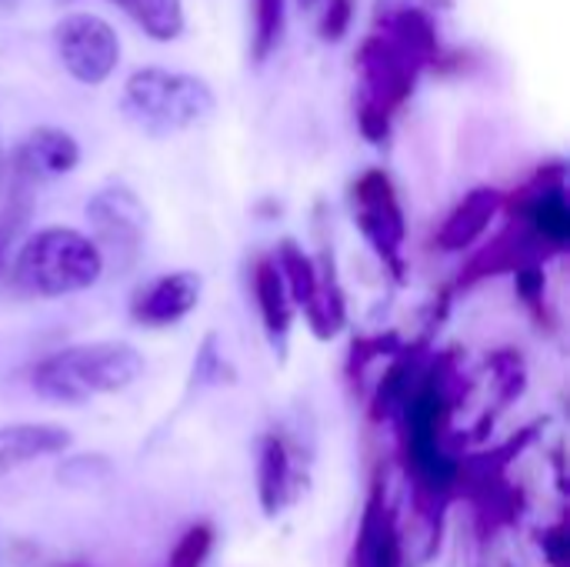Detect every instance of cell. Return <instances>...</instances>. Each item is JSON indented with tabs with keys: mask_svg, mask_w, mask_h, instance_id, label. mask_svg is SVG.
Listing matches in <instances>:
<instances>
[{
	"mask_svg": "<svg viewBox=\"0 0 570 567\" xmlns=\"http://www.w3.org/2000/svg\"><path fill=\"white\" fill-rule=\"evenodd\" d=\"M441 53L434 20L417 7H401L377 20V30L357 53L361 67V107L357 124L371 144H384L394 110L414 94L417 77Z\"/></svg>",
	"mask_w": 570,
	"mask_h": 567,
	"instance_id": "cell-1",
	"label": "cell"
},
{
	"mask_svg": "<svg viewBox=\"0 0 570 567\" xmlns=\"http://www.w3.org/2000/svg\"><path fill=\"white\" fill-rule=\"evenodd\" d=\"M144 354L124 341L73 344L33 368V391L47 401L80 408L100 394H120L144 378Z\"/></svg>",
	"mask_w": 570,
	"mask_h": 567,
	"instance_id": "cell-2",
	"label": "cell"
},
{
	"mask_svg": "<svg viewBox=\"0 0 570 567\" xmlns=\"http://www.w3.org/2000/svg\"><path fill=\"white\" fill-rule=\"evenodd\" d=\"M214 90L204 77L167 67L134 70L120 94L124 117L147 137L184 134L204 124L214 114Z\"/></svg>",
	"mask_w": 570,
	"mask_h": 567,
	"instance_id": "cell-3",
	"label": "cell"
},
{
	"mask_svg": "<svg viewBox=\"0 0 570 567\" xmlns=\"http://www.w3.org/2000/svg\"><path fill=\"white\" fill-rule=\"evenodd\" d=\"M10 271L17 287L33 297H67L104 277V257L97 244L73 227H40L20 244Z\"/></svg>",
	"mask_w": 570,
	"mask_h": 567,
	"instance_id": "cell-4",
	"label": "cell"
},
{
	"mask_svg": "<svg viewBox=\"0 0 570 567\" xmlns=\"http://www.w3.org/2000/svg\"><path fill=\"white\" fill-rule=\"evenodd\" d=\"M87 221L94 244L104 257V271L114 267L124 274L134 267L144 237H147V207L127 184H107L87 201Z\"/></svg>",
	"mask_w": 570,
	"mask_h": 567,
	"instance_id": "cell-5",
	"label": "cell"
},
{
	"mask_svg": "<svg viewBox=\"0 0 570 567\" xmlns=\"http://www.w3.org/2000/svg\"><path fill=\"white\" fill-rule=\"evenodd\" d=\"M53 50L63 70L80 84H104L120 63V40L117 30L94 13H67L53 27Z\"/></svg>",
	"mask_w": 570,
	"mask_h": 567,
	"instance_id": "cell-6",
	"label": "cell"
},
{
	"mask_svg": "<svg viewBox=\"0 0 570 567\" xmlns=\"http://www.w3.org/2000/svg\"><path fill=\"white\" fill-rule=\"evenodd\" d=\"M80 164V144L60 127H33L7 157V180L20 187H37L57 180Z\"/></svg>",
	"mask_w": 570,
	"mask_h": 567,
	"instance_id": "cell-7",
	"label": "cell"
},
{
	"mask_svg": "<svg viewBox=\"0 0 570 567\" xmlns=\"http://www.w3.org/2000/svg\"><path fill=\"white\" fill-rule=\"evenodd\" d=\"M354 204H357V224L367 234V241L384 257H397V247L404 241V214L391 177L384 170H367L354 184Z\"/></svg>",
	"mask_w": 570,
	"mask_h": 567,
	"instance_id": "cell-8",
	"label": "cell"
},
{
	"mask_svg": "<svg viewBox=\"0 0 570 567\" xmlns=\"http://www.w3.org/2000/svg\"><path fill=\"white\" fill-rule=\"evenodd\" d=\"M200 291H204V281L194 271L164 274L134 294L130 317L144 328H170L200 304Z\"/></svg>",
	"mask_w": 570,
	"mask_h": 567,
	"instance_id": "cell-9",
	"label": "cell"
},
{
	"mask_svg": "<svg viewBox=\"0 0 570 567\" xmlns=\"http://www.w3.org/2000/svg\"><path fill=\"white\" fill-rule=\"evenodd\" d=\"M561 164L541 174V187L524 204V231L551 251H564L570 241V207L564 197V177Z\"/></svg>",
	"mask_w": 570,
	"mask_h": 567,
	"instance_id": "cell-10",
	"label": "cell"
},
{
	"mask_svg": "<svg viewBox=\"0 0 570 567\" xmlns=\"http://www.w3.org/2000/svg\"><path fill=\"white\" fill-rule=\"evenodd\" d=\"M67 448H70V431L60 424H43V421L7 424V428H0V478L27 468L40 458L63 454Z\"/></svg>",
	"mask_w": 570,
	"mask_h": 567,
	"instance_id": "cell-11",
	"label": "cell"
},
{
	"mask_svg": "<svg viewBox=\"0 0 570 567\" xmlns=\"http://www.w3.org/2000/svg\"><path fill=\"white\" fill-rule=\"evenodd\" d=\"M501 204H504L501 201V190H494V187H474L451 211V217L444 221V227L438 234V247L441 251H464V247H471L491 227V221L498 217Z\"/></svg>",
	"mask_w": 570,
	"mask_h": 567,
	"instance_id": "cell-12",
	"label": "cell"
},
{
	"mask_svg": "<svg viewBox=\"0 0 570 567\" xmlns=\"http://www.w3.org/2000/svg\"><path fill=\"white\" fill-rule=\"evenodd\" d=\"M354 567H401V538L394 515L387 511L381 491L367 501L357 548H354Z\"/></svg>",
	"mask_w": 570,
	"mask_h": 567,
	"instance_id": "cell-13",
	"label": "cell"
},
{
	"mask_svg": "<svg viewBox=\"0 0 570 567\" xmlns=\"http://www.w3.org/2000/svg\"><path fill=\"white\" fill-rule=\"evenodd\" d=\"M254 291H257V307H261V317H264V328H267L271 341L277 348H284L287 331H291V317H294V304H291L287 284H284V277H281V271H277V264L271 257L257 261Z\"/></svg>",
	"mask_w": 570,
	"mask_h": 567,
	"instance_id": "cell-14",
	"label": "cell"
},
{
	"mask_svg": "<svg viewBox=\"0 0 570 567\" xmlns=\"http://www.w3.org/2000/svg\"><path fill=\"white\" fill-rule=\"evenodd\" d=\"M120 7L147 37L177 40L184 33V0H110Z\"/></svg>",
	"mask_w": 570,
	"mask_h": 567,
	"instance_id": "cell-15",
	"label": "cell"
},
{
	"mask_svg": "<svg viewBox=\"0 0 570 567\" xmlns=\"http://www.w3.org/2000/svg\"><path fill=\"white\" fill-rule=\"evenodd\" d=\"M274 264H277V271H281L284 284H287L291 304H297V307L311 311V307H314V301L321 297V281H317V267H314V261H311V257L294 244V241H284V244H281V251H277V257H274Z\"/></svg>",
	"mask_w": 570,
	"mask_h": 567,
	"instance_id": "cell-16",
	"label": "cell"
},
{
	"mask_svg": "<svg viewBox=\"0 0 570 567\" xmlns=\"http://www.w3.org/2000/svg\"><path fill=\"white\" fill-rule=\"evenodd\" d=\"M287 481H291L287 448H284V441L267 438L261 448V465H257V498H261V508L267 515H277V508L284 505Z\"/></svg>",
	"mask_w": 570,
	"mask_h": 567,
	"instance_id": "cell-17",
	"label": "cell"
},
{
	"mask_svg": "<svg viewBox=\"0 0 570 567\" xmlns=\"http://www.w3.org/2000/svg\"><path fill=\"white\" fill-rule=\"evenodd\" d=\"M287 27V0H254V60H267Z\"/></svg>",
	"mask_w": 570,
	"mask_h": 567,
	"instance_id": "cell-18",
	"label": "cell"
},
{
	"mask_svg": "<svg viewBox=\"0 0 570 567\" xmlns=\"http://www.w3.org/2000/svg\"><path fill=\"white\" fill-rule=\"evenodd\" d=\"M210 545H214V531L207 525L187 528L184 538L170 551V567H200L210 555Z\"/></svg>",
	"mask_w": 570,
	"mask_h": 567,
	"instance_id": "cell-19",
	"label": "cell"
},
{
	"mask_svg": "<svg viewBox=\"0 0 570 567\" xmlns=\"http://www.w3.org/2000/svg\"><path fill=\"white\" fill-rule=\"evenodd\" d=\"M351 17H354V0H327V10L321 17V40L327 43H337L347 27H351Z\"/></svg>",
	"mask_w": 570,
	"mask_h": 567,
	"instance_id": "cell-20",
	"label": "cell"
},
{
	"mask_svg": "<svg viewBox=\"0 0 570 567\" xmlns=\"http://www.w3.org/2000/svg\"><path fill=\"white\" fill-rule=\"evenodd\" d=\"M564 545H568V538H564V528H554V531H548V535H544V548H548L551 561H554L558 567H564V561H568V551H564Z\"/></svg>",
	"mask_w": 570,
	"mask_h": 567,
	"instance_id": "cell-21",
	"label": "cell"
},
{
	"mask_svg": "<svg viewBox=\"0 0 570 567\" xmlns=\"http://www.w3.org/2000/svg\"><path fill=\"white\" fill-rule=\"evenodd\" d=\"M3 187H7V150L0 144V194H3Z\"/></svg>",
	"mask_w": 570,
	"mask_h": 567,
	"instance_id": "cell-22",
	"label": "cell"
},
{
	"mask_svg": "<svg viewBox=\"0 0 570 567\" xmlns=\"http://www.w3.org/2000/svg\"><path fill=\"white\" fill-rule=\"evenodd\" d=\"M7 244H10V241H3V237H0V264H3V251H7Z\"/></svg>",
	"mask_w": 570,
	"mask_h": 567,
	"instance_id": "cell-23",
	"label": "cell"
},
{
	"mask_svg": "<svg viewBox=\"0 0 570 567\" xmlns=\"http://www.w3.org/2000/svg\"><path fill=\"white\" fill-rule=\"evenodd\" d=\"M317 0H301V7H314Z\"/></svg>",
	"mask_w": 570,
	"mask_h": 567,
	"instance_id": "cell-24",
	"label": "cell"
},
{
	"mask_svg": "<svg viewBox=\"0 0 570 567\" xmlns=\"http://www.w3.org/2000/svg\"><path fill=\"white\" fill-rule=\"evenodd\" d=\"M60 567H83V565H60Z\"/></svg>",
	"mask_w": 570,
	"mask_h": 567,
	"instance_id": "cell-25",
	"label": "cell"
}]
</instances>
